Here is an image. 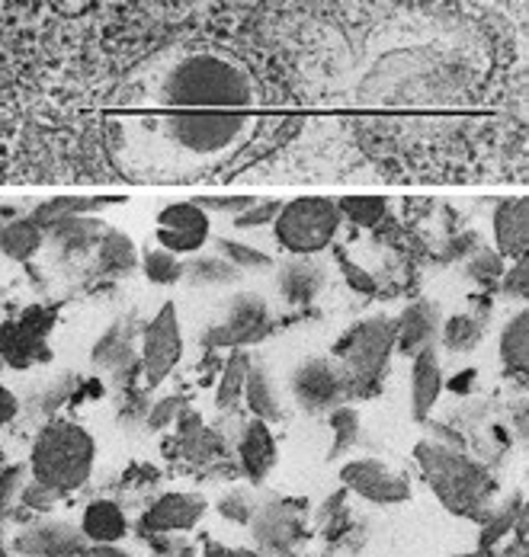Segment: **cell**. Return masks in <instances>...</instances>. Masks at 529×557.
<instances>
[{
    "label": "cell",
    "mask_w": 529,
    "mask_h": 557,
    "mask_svg": "<svg viewBox=\"0 0 529 557\" xmlns=\"http://www.w3.org/2000/svg\"><path fill=\"white\" fill-rule=\"evenodd\" d=\"M257 128L260 119L250 112H116L107 119V154L138 183L196 180L225 168Z\"/></svg>",
    "instance_id": "1"
},
{
    "label": "cell",
    "mask_w": 529,
    "mask_h": 557,
    "mask_svg": "<svg viewBox=\"0 0 529 557\" xmlns=\"http://www.w3.org/2000/svg\"><path fill=\"white\" fill-rule=\"evenodd\" d=\"M257 97L250 67L219 49H164L132 67L119 87L128 112H244Z\"/></svg>",
    "instance_id": "2"
},
{
    "label": "cell",
    "mask_w": 529,
    "mask_h": 557,
    "mask_svg": "<svg viewBox=\"0 0 529 557\" xmlns=\"http://www.w3.org/2000/svg\"><path fill=\"white\" fill-rule=\"evenodd\" d=\"M414 458L427 484L433 487V494L450 512L484 519L491 491H494V481L484 465L471 461L459 448H450L443 443H420L414 448Z\"/></svg>",
    "instance_id": "3"
},
{
    "label": "cell",
    "mask_w": 529,
    "mask_h": 557,
    "mask_svg": "<svg viewBox=\"0 0 529 557\" xmlns=\"http://www.w3.org/2000/svg\"><path fill=\"white\" fill-rule=\"evenodd\" d=\"M97 443L74 420H49L33 443L29 474L33 481L52 487L56 494H71L84 487L94 474Z\"/></svg>",
    "instance_id": "4"
},
{
    "label": "cell",
    "mask_w": 529,
    "mask_h": 557,
    "mask_svg": "<svg viewBox=\"0 0 529 557\" xmlns=\"http://www.w3.org/2000/svg\"><path fill=\"white\" fill-rule=\"evenodd\" d=\"M395 336H398V321L376 314L353 324L344 339L334 346L331 359L341 366L350 394H372L382 385L395 352Z\"/></svg>",
    "instance_id": "5"
},
{
    "label": "cell",
    "mask_w": 529,
    "mask_h": 557,
    "mask_svg": "<svg viewBox=\"0 0 529 557\" xmlns=\"http://www.w3.org/2000/svg\"><path fill=\"white\" fill-rule=\"evenodd\" d=\"M344 227V215L337 199L328 196H305L283 202L276 222L270 224L280 250L290 257H318L324 253Z\"/></svg>",
    "instance_id": "6"
},
{
    "label": "cell",
    "mask_w": 529,
    "mask_h": 557,
    "mask_svg": "<svg viewBox=\"0 0 529 557\" xmlns=\"http://www.w3.org/2000/svg\"><path fill=\"white\" fill-rule=\"evenodd\" d=\"M180 359H183L180 314H176L174 301H164L161 311H155V318L142 331V372H145V385L148 388H161L171 379V372H174Z\"/></svg>",
    "instance_id": "7"
},
{
    "label": "cell",
    "mask_w": 529,
    "mask_h": 557,
    "mask_svg": "<svg viewBox=\"0 0 529 557\" xmlns=\"http://www.w3.org/2000/svg\"><path fill=\"white\" fill-rule=\"evenodd\" d=\"M295 404L308 413H331L334 407H341L347 400V382L344 372L334 359L328 356H308L295 366L293 379H290Z\"/></svg>",
    "instance_id": "8"
},
{
    "label": "cell",
    "mask_w": 529,
    "mask_h": 557,
    "mask_svg": "<svg viewBox=\"0 0 529 557\" xmlns=\"http://www.w3.org/2000/svg\"><path fill=\"white\" fill-rule=\"evenodd\" d=\"M155 240L158 247L171 250L176 257H196L212 240V219L206 209L196 206V199L171 202L158 212Z\"/></svg>",
    "instance_id": "9"
},
{
    "label": "cell",
    "mask_w": 529,
    "mask_h": 557,
    "mask_svg": "<svg viewBox=\"0 0 529 557\" xmlns=\"http://www.w3.org/2000/svg\"><path fill=\"white\" fill-rule=\"evenodd\" d=\"M273 321H270V308L263 301V295H254V292H241L232 298L229 311H225V321L216 324L209 334L202 336V346L209 349H235V346H247L254 339H263L270 334Z\"/></svg>",
    "instance_id": "10"
},
{
    "label": "cell",
    "mask_w": 529,
    "mask_h": 557,
    "mask_svg": "<svg viewBox=\"0 0 529 557\" xmlns=\"http://www.w3.org/2000/svg\"><path fill=\"white\" fill-rule=\"evenodd\" d=\"M341 481L347 491L359 494L362 500L379 503V506L411 500V484L379 458H356L350 465H344Z\"/></svg>",
    "instance_id": "11"
},
{
    "label": "cell",
    "mask_w": 529,
    "mask_h": 557,
    "mask_svg": "<svg viewBox=\"0 0 529 557\" xmlns=\"http://www.w3.org/2000/svg\"><path fill=\"white\" fill-rule=\"evenodd\" d=\"M206 516V500L199 494H164L148 506L142 516V532L148 539L155 535H180L199 525Z\"/></svg>",
    "instance_id": "12"
},
{
    "label": "cell",
    "mask_w": 529,
    "mask_h": 557,
    "mask_svg": "<svg viewBox=\"0 0 529 557\" xmlns=\"http://www.w3.org/2000/svg\"><path fill=\"white\" fill-rule=\"evenodd\" d=\"M398 336H395V352L414 359L423 349H436L440 327H443V308L436 301H411L398 318Z\"/></svg>",
    "instance_id": "13"
},
{
    "label": "cell",
    "mask_w": 529,
    "mask_h": 557,
    "mask_svg": "<svg viewBox=\"0 0 529 557\" xmlns=\"http://www.w3.org/2000/svg\"><path fill=\"white\" fill-rule=\"evenodd\" d=\"M324 285H328V270L315 257H295L276 270V288H280L283 301L293 308L311 305L324 292Z\"/></svg>",
    "instance_id": "14"
},
{
    "label": "cell",
    "mask_w": 529,
    "mask_h": 557,
    "mask_svg": "<svg viewBox=\"0 0 529 557\" xmlns=\"http://www.w3.org/2000/svg\"><path fill=\"white\" fill-rule=\"evenodd\" d=\"M254 535L263 548L270 552H290L302 539V516L295 512L293 503L273 500L267 506H257V516L250 519Z\"/></svg>",
    "instance_id": "15"
},
{
    "label": "cell",
    "mask_w": 529,
    "mask_h": 557,
    "mask_svg": "<svg viewBox=\"0 0 529 557\" xmlns=\"http://www.w3.org/2000/svg\"><path fill=\"white\" fill-rule=\"evenodd\" d=\"M494 244H497V257L501 260H520L527 257L529 250V202L520 199H504L497 209H494Z\"/></svg>",
    "instance_id": "16"
},
{
    "label": "cell",
    "mask_w": 529,
    "mask_h": 557,
    "mask_svg": "<svg viewBox=\"0 0 529 557\" xmlns=\"http://www.w3.org/2000/svg\"><path fill=\"white\" fill-rule=\"evenodd\" d=\"M81 548H87L84 535L71 522H46L16 539V552L26 557H74Z\"/></svg>",
    "instance_id": "17"
},
{
    "label": "cell",
    "mask_w": 529,
    "mask_h": 557,
    "mask_svg": "<svg viewBox=\"0 0 529 557\" xmlns=\"http://www.w3.org/2000/svg\"><path fill=\"white\" fill-rule=\"evenodd\" d=\"M443 391H446V379H443L436 349L417 352L411 359V413L417 423H423L430 417V410L436 407Z\"/></svg>",
    "instance_id": "18"
},
{
    "label": "cell",
    "mask_w": 529,
    "mask_h": 557,
    "mask_svg": "<svg viewBox=\"0 0 529 557\" xmlns=\"http://www.w3.org/2000/svg\"><path fill=\"white\" fill-rule=\"evenodd\" d=\"M237 455H241V468L244 474L254 481V484H263L267 474L273 471L276 465V440H273V430L270 423L263 420H250L241 433V443H237Z\"/></svg>",
    "instance_id": "19"
},
{
    "label": "cell",
    "mask_w": 529,
    "mask_h": 557,
    "mask_svg": "<svg viewBox=\"0 0 529 557\" xmlns=\"http://www.w3.org/2000/svg\"><path fill=\"white\" fill-rule=\"evenodd\" d=\"M176 426V440H180V455L183 458H189V461H199V465H206V461H216V458H222L225 455V440L216 433V430H209L206 426V420L196 413V410H183L180 413V420L174 423Z\"/></svg>",
    "instance_id": "20"
},
{
    "label": "cell",
    "mask_w": 529,
    "mask_h": 557,
    "mask_svg": "<svg viewBox=\"0 0 529 557\" xmlns=\"http://www.w3.org/2000/svg\"><path fill=\"white\" fill-rule=\"evenodd\" d=\"M110 227L94 219V215H71V219H59L46 227V237H52L61 247L64 257H84L90 250H97V244L103 240Z\"/></svg>",
    "instance_id": "21"
},
{
    "label": "cell",
    "mask_w": 529,
    "mask_h": 557,
    "mask_svg": "<svg viewBox=\"0 0 529 557\" xmlns=\"http://www.w3.org/2000/svg\"><path fill=\"white\" fill-rule=\"evenodd\" d=\"M81 535L94 545H116L128 535V519L113 500H94L81 516Z\"/></svg>",
    "instance_id": "22"
},
{
    "label": "cell",
    "mask_w": 529,
    "mask_h": 557,
    "mask_svg": "<svg viewBox=\"0 0 529 557\" xmlns=\"http://www.w3.org/2000/svg\"><path fill=\"white\" fill-rule=\"evenodd\" d=\"M244 404H247V410L254 413V420H263V423L283 420V400H280L276 382H273L270 369L260 366V362H250V369H247Z\"/></svg>",
    "instance_id": "23"
},
{
    "label": "cell",
    "mask_w": 529,
    "mask_h": 557,
    "mask_svg": "<svg viewBox=\"0 0 529 557\" xmlns=\"http://www.w3.org/2000/svg\"><path fill=\"white\" fill-rule=\"evenodd\" d=\"M497 352L504 362L507 375H527L529 372V311L520 308L514 318H507L501 339H497Z\"/></svg>",
    "instance_id": "24"
},
{
    "label": "cell",
    "mask_w": 529,
    "mask_h": 557,
    "mask_svg": "<svg viewBox=\"0 0 529 557\" xmlns=\"http://www.w3.org/2000/svg\"><path fill=\"white\" fill-rule=\"evenodd\" d=\"M46 244V227L36 222L33 215L29 219H10V222L0 227V253L7 260H33Z\"/></svg>",
    "instance_id": "25"
},
{
    "label": "cell",
    "mask_w": 529,
    "mask_h": 557,
    "mask_svg": "<svg viewBox=\"0 0 529 557\" xmlns=\"http://www.w3.org/2000/svg\"><path fill=\"white\" fill-rule=\"evenodd\" d=\"M142 263V253H138V247L132 244V237L128 234H122V231H107L103 234V240L97 244V270L103 273V276H125V273H132L135 267Z\"/></svg>",
    "instance_id": "26"
},
{
    "label": "cell",
    "mask_w": 529,
    "mask_h": 557,
    "mask_svg": "<svg viewBox=\"0 0 529 557\" xmlns=\"http://www.w3.org/2000/svg\"><path fill=\"white\" fill-rule=\"evenodd\" d=\"M250 356L247 352H232V359L225 362L222 375H219V385H216V407L219 410H235L244 397V382H247V369H250Z\"/></svg>",
    "instance_id": "27"
},
{
    "label": "cell",
    "mask_w": 529,
    "mask_h": 557,
    "mask_svg": "<svg viewBox=\"0 0 529 557\" xmlns=\"http://www.w3.org/2000/svg\"><path fill=\"white\" fill-rule=\"evenodd\" d=\"M193 285H232L241 278V270H235L225 257L219 253H196L193 260H186V276Z\"/></svg>",
    "instance_id": "28"
},
{
    "label": "cell",
    "mask_w": 529,
    "mask_h": 557,
    "mask_svg": "<svg viewBox=\"0 0 529 557\" xmlns=\"http://www.w3.org/2000/svg\"><path fill=\"white\" fill-rule=\"evenodd\" d=\"M337 206H341L344 222H350L353 227H366V231L379 227L389 215V199L382 196H344L337 199Z\"/></svg>",
    "instance_id": "29"
},
{
    "label": "cell",
    "mask_w": 529,
    "mask_h": 557,
    "mask_svg": "<svg viewBox=\"0 0 529 557\" xmlns=\"http://www.w3.org/2000/svg\"><path fill=\"white\" fill-rule=\"evenodd\" d=\"M138 267H142L145 278L155 282V285H176L180 278L186 276V260L171 253V250H164V247H148L142 253Z\"/></svg>",
    "instance_id": "30"
},
{
    "label": "cell",
    "mask_w": 529,
    "mask_h": 557,
    "mask_svg": "<svg viewBox=\"0 0 529 557\" xmlns=\"http://www.w3.org/2000/svg\"><path fill=\"white\" fill-rule=\"evenodd\" d=\"M216 247H219V257H225L235 270H257V273H263V270H273L276 267V260L267 253V250H257V247H250V244H244V240H235V237H219L216 240Z\"/></svg>",
    "instance_id": "31"
},
{
    "label": "cell",
    "mask_w": 529,
    "mask_h": 557,
    "mask_svg": "<svg viewBox=\"0 0 529 557\" xmlns=\"http://www.w3.org/2000/svg\"><path fill=\"white\" fill-rule=\"evenodd\" d=\"M440 343L450 352H471L481 343V321L471 314H456L450 321H443L440 327Z\"/></svg>",
    "instance_id": "32"
},
{
    "label": "cell",
    "mask_w": 529,
    "mask_h": 557,
    "mask_svg": "<svg viewBox=\"0 0 529 557\" xmlns=\"http://www.w3.org/2000/svg\"><path fill=\"white\" fill-rule=\"evenodd\" d=\"M524 519V500L517 497V500L504 503L497 512H484V529H481V548H494L507 532H514V525Z\"/></svg>",
    "instance_id": "33"
},
{
    "label": "cell",
    "mask_w": 529,
    "mask_h": 557,
    "mask_svg": "<svg viewBox=\"0 0 529 557\" xmlns=\"http://www.w3.org/2000/svg\"><path fill=\"white\" fill-rule=\"evenodd\" d=\"M328 420H331V433H334V443H331L328 458L334 461V458H341L344 451H350L356 446V440H359V413L353 407H347V404H341V407H334L328 413Z\"/></svg>",
    "instance_id": "34"
},
{
    "label": "cell",
    "mask_w": 529,
    "mask_h": 557,
    "mask_svg": "<svg viewBox=\"0 0 529 557\" xmlns=\"http://www.w3.org/2000/svg\"><path fill=\"white\" fill-rule=\"evenodd\" d=\"M280 209H283V199H257L250 209H244L241 215L232 219L237 231H250V227H270V224L276 222V215H280Z\"/></svg>",
    "instance_id": "35"
},
{
    "label": "cell",
    "mask_w": 529,
    "mask_h": 557,
    "mask_svg": "<svg viewBox=\"0 0 529 557\" xmlns=\"http://www.w3.org/2000/svg\"><path fill=\"white\" fill-rule=\"evenodd\" d=\"M128 356H132L128 339H125V336H119V327H113L110 334L103 336V339L94 346V359H97V366H110V369H116V366H122Z\"/></svg>",
    "instance_id": "36"
},
{
    "label": "cell",
    "mask_w": 529,
    "mask_h": 557,
    "mask_svg": "<svg viewBox=\"0 0 529 557\" xmlns=\"http://www.w3.org/2000/svg\"><path fill=\"white\" fill-rule=\"evenodd\" d=\"M466 273L481 285H491V282L504 276V260L497 257V250H481L466 263Z\"/></svg>",
    "instance_id": "37"
},
{
    "label": "cell",
    "mask_w": 529,
    "mask_h": 557,
    "mask_svg": "<svg viewBox=\"0 0 529 557\" xmlns=\"http://www.w3.org/2000/svg\"><path fill=\"white\" fill-rule=\"evenodd\" d=\"M219 512H222L225 519H232V522L247 525V522L257 516V503H254L250 494H244V491H232V494H225V497L219 500Z\"/></svg>",
    "instance_id": "38"
},
{
    "label": "cell",
    "mask_w": 529,
    "mask_h": 557,
    "mask_svg": "<svg viewBox=\"0 0 529 557\" xmlns=\"http://www.w3.org/2000/svg\"><path fill=\"white\" fill-rule=\"evenodd\" d=\"M257 202V196H199L196 206L206 212H219V215H241L244 209H250Z\"/></svg>",
    "instance_id": "39"
},
{
    "label": "cell",
    "mask_w": 529,
    "mask_h": 557,
    "mask_svg": "<svg viewBox=\"0 0 529 557\" xmlns=\"http://www.w3.org/2000/svg\"><path fill=\"white\" fill-rule=\"evenodd\" d=\"M183 410H186V400H183V397H176V394L161 397V400L151 407V413H148V426H151V430H168L171 423L180 420Z\"/></svg>",
    "instance_id": "40"
},
{
    "label": "cell",
    "mask_w": 529,
    "mask_h": 557,
    "mask_svg": "<svg viewBox=\"0 0 529 557\" xmlns=\"http://www.w3.org/2000/svg\"><path fill=\"white\" fill-rule=\"evenodd\" d=\"M501 282H504V295L527 301V295H529V260L527 257L514 260V267H510V270H504Z\"/></svg>",
    "instance_id": "41"
},
{
    "label": "cell",
    "mask_w": 529,
    "mask_h": 557,
    "mask_svg": "<svg viewBox=\"0 0 529 557\" xmlns=\"http://www.w3.org/2000/svg\"><path fill=\"white\" fill-rule=\"evenodd\" d=\"M337 267H341V273H344L347 285H350L356 295H376V292H379L376 278L369 276L366 270H359L347 253H337Z\"/></svg>",
    "instance_id": "42"
},
{
    "label": "cell",
    "mask_w": 529,
    "mask_h": 557,
    "mask_svg": "<svg viewBox=\"0 0 529 557\" xmlns=\"http://www.w3.org/2000/svg\"><path fill=\"white\" fill-rule=\"evenodd\" d=\"M26 487V465H13L0 474V506H10L13 500H20Z\"/></svg>",
    "instance_id": "43"
},
{
    "label": "cell",
    "mask_w": 529,
    "mask_h": 557,
    "mask_svg": "<svg viewBox=\"0 0 529 557\" xmlns=\"http://www.w3.org/2000/svg\"><path fill=\"white\" fill-rule=\"evenodd\" d=\"M61 494H56L52 487H46V484H39V481H29L26 487H23V494H20V500L23 506H29V509H36V512H46V509H52L56 503H59Z\"/></svg>",
    "instance_id": "44"
},
{
    "label": "cell",
    "mask_w": 529,
    "mask_h": 557,
    "mask_svg": "<svg viewBox=\"0 0 529 557\" xmlns=\"http://www.w3.org/2000/svg\"><path fill=\"white\" fill-rule=\"evenodd\" d=\"M16 413H20V400H16V394L0 385V426H7L10 420H16Z\"/></svg>",
    "instance_id": "45"
},
{
    "label": "cell",
    "mask_w": 529,
    "mask_h": 557,
    "mask_svg": "<svg viewBox=\"0 0 529 557\" xmlns=\"http://www.w3.org/2000/svg\"><path fill=\"white\" fill-rule=\"evenodd\" d=\"M74 557H128L125 552H119L116 545H94V548H81Z\"/></svg>",
    "instance_id": "46"
},
{
    "label": "cell",
    "mask_w": 529,
    "mask_h": 557,
    "mask_svg": "<svg viewBox=\"0 0 529 557\" xmlns=\"http://www.w3.org/2000/svg\"><path fill=\"white\" fill-rule=\"evenodd\" d=\"M202 557H257V552H247V548H222V545H209Z\"/></svg>",
    "instance_id": "47"
},
{
    "label": "cell",
    "mask_w": 529,
    "mask_h": 557,
    "mask_svg": "<svg viewBox=\"0 0 529 557\" xmlns=\"http://www.w3.org/2000/svg\"><path fill=\"white\" fill-rule=\"evenodd\" d=\"M471 379H475V372H466V375H459L453 385H450V391H456V394H463V391H469Z\"/></svg>",
    "instance_id": "48"
},
{
    "label": "cell",
    "mask_w": 529,
    "mask_h": 557,
    "mask_svg": "<svg viewBox=\"0 0 529 557\" xmlns=\"http://www.w3.org/2000/svg\"><path fill=\"white\" fill-rule=\"evenodd\" d=\"M90 0H59V7H64V10H84Z\"/></svg>",
    "instance_id": "49"
},
{
    "label": "cell",
    "mask_w": 529,
    "mask_h": 557,
    "mask_svg": "<svg viewBox=\"0 0 529 557\" xmlns=\"http://www.w3.org/2000/svg\"><path fill=\"white\" fill-rule=\"evenodd\" d=\"M456 557H494L491 548H478V552H469V555H456Z\"/></svg>",
    "instance_id": "50"
},
{
    "label": "cell",
    "mask_w": 529,
    "mask_h": 557,
    "mask_svg": "<svg viewBox=\"0 0 529 557\" xmlns=\"http://www.w3.org/2000/svg\"><path fill=\"white\" fill-rule=\"evenodd\" d=\"M10 222V219H7V215H3V212H0V227H3V224Z\"/></svg>",
    "instance_id": "51"
}]
</instances>
